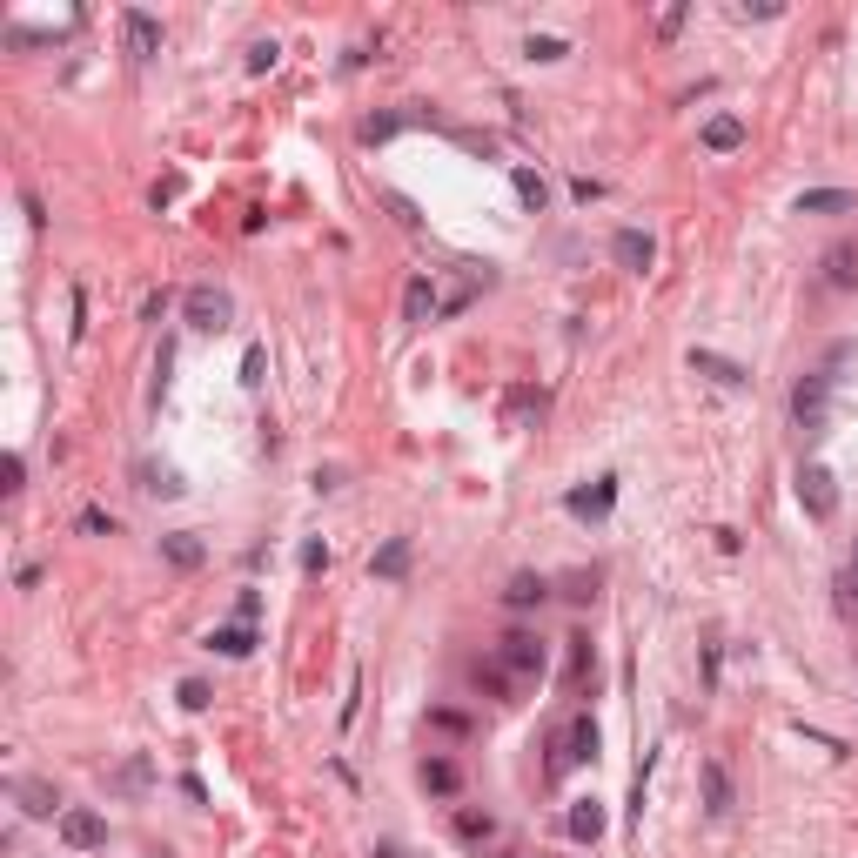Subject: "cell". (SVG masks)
<instances>
[{"instance_id":"obj_1","label":"cell","mask_w":858,"mask_h":858,"mask_svg":"<svg viewBox=\"0 0 858 858\" xmlns=\"http://www.w3.org/2000/svg\"><path fill=\"white\" fill-rule=\"evenodd\" d=\"M832 376H825V369H805V376H798V383H791V423H798V436H805V443H818V436H825V416H832Z\"/></svg>"},{"instance_id":"obj_2","label":"cell","mask_w":858,"mask_h":858,"mask_svg":"<svg viewBox=\"0 0 858 858\" xmlns=\"http://www.w3.org/2000/svg\"><path fill=\"white\" fill-rule=\"evenodd\" d=\"M597 751H604V731H597V718H570L557 738H550V778H564V771L577 765H597Z\"/></svg>"},{"instance_id":"obj_3","label":"cell","mask_w":858,"mask_h":858,"mask_svg":"<svg viewBox=\"0 0 858 858\" xmlns=\"http://www.w3.org/2000/svg\"><path fill=\"white\" fill-rule=\"evenodd\" d=\"M490 664H497V671H503L510 684H530V678H543L550 651H543V637H537V631H503V637H497V657H490Z\"/></svg>"},{"instance_id":"obj_4","label":"cell","mask_w":858,"mask_h":858,"mask_svg":"<svg viewBox=\"0 0 858 858\" xmlns=\"http://www.w3.org/2000/svg\"><path fill=\"white\" fill-rule=\"evenodd\" d=\"M181 322H188L195 336H222L228 322H235V302H228V289H215V282H195V289L181 295Z\"/></svg>"},{"instance_id":"obj_5","label":"cell","mask_w":858,"mask_h":858,"mask_svg":"<svg viewBox=\"0 0 858 858\" xmlns=\"http://www.w3.org/2000/svg\"><path fill=\"white\" fill-rule=\"evenodd\" d=\"M798 510L812 523H832L838 517V476L825 463H798Z\"/></svg>"},{"instance_id":"obj_6","label":"cell","mask_w":858,"mask_h":858,"mask_svg":"<svg viewBox=\"0 0 858 858\" xmlns=\"http://www.w3.org/2000/svg\"><path fill=\"white\" fill-rule=\"evenodd\" d=\"M54 832H61L68 852H101V845H108V818L88 812V805H68V812L54 818Z\"/></svg>"},{"instance_id":"obj_7","label":"cell","mask_w":858,"mask_h":858,"mask_svg":"<svg viewBox=\"0 0 858 858\" xmlns=\"http://www.w3.org/2000/svg\"><path fill=\"white\" fill-rule=\"evenodd\" d=\"M7 798H14L27 818H61L68 812L61 791H54V778H7Z\"/></svg>"},{"instance_id":"obj_8","label":"cell","mask_w":858,"mask_h":858,"mask_svg":"<svg viewBox=\"0 0 858 858\" xmlns=\"http://www.w3.org/2000/svg\"><path fill=\"white\" fill-rule=\"evenodd\" d=\"M818 282L832 295H852L858 289V242H832V249L818 255Z\"/></svg>"},{"instance_id":"obj_9","label":"cell","mask_w":858,"mask_h":858,"mask_svg":"<svg viewBox=\"0 0 858 858\" xmlns=\"http://www.w3.org/2000/svg\"><path fill=\"white\" fill-rule=\"evenodd\" d=\"M121 41H128L135 61H155L161 54V21L148 14V7H121Z\"/></svg>"},{"instance_id":"obj_10","label":"cell","mask_w":858,"mask_h":858,"mask_svg":"<svg viewBox=\"0 0 858 858\" xmlns=\"http://www.w3.org/2000/svg\"><path fill=\"white\" fill-rule=\"evenodd\" d=\"M610 262H617V269H631V275H644L657 262V242L644 235V228H617V235H610Z\"/></svg>"},{"instance_id":"obj_11","label":"cell","mask_w":858,"mask_h":858,"mask_svg":"<svg viewBox=\"0 0 858 858\" xmlns=\"http://www.w3.org/2000/svg\"><path fill=\"white\" fill-rule=\"evenodd\" d=\"M564 832L577 838V845H597V838L610 832V812H604V798H577L564 812Z\"/></svg>"},{"instance_id":"obj_12","label":"cell","mask_w":858,"mask_h":858,"mask_svg":"<svg viewBox=\"0 0 858 858\" xmlns=\"http://www.w3.org/2000/svg\"><path fill=\"white\" fill-rule=\"evenodd\" d=\"M443 316V295H436V282L429 275H409V289H403V322L409 329H423V322Z\"/></svg>"},{"instance_id":"obj_13","label":"cell","mask_w":858,"mask_h":858,"mask_svg":"<svg viewBox=\"0 0 858 858\" xmlns=\"http://www.w3.org/2000/svg\"><path fill=\"white\" fill-rule=\"evenodd\" d=\"M698 785H704V812L724 818L731 805H738V791H731V771H724V758H704L698 765Z\"/></svg>"},{"instance_id":"obj_14","label":"cell","mask_w":858,"mask_h":858,"mask_svg":"<svg viewBox=\"0 0 858 858\" xmlns=\"http://www.w3.org/2000/svg\"><path fill=\"white\" fill-rule=\"evenodd\" d=\"M691 369H698V376H711V383H724V389H751V369L745 362H731V356H718V349H691Z\"/></svg>"},{"instance_id":"obj_15","label":"cell","mask_w":858,"mask_h":858,"mask_svg":"<svg viewBox=\"0 0 858 858\" xmlns=\"http://www.w3.org/2000/svg\"><path fill=\"white\" fill-rule=\"evenodd\" d=\"M564 510L570 517H610V510H617V476H597L590 490H570Z\"/></svg>"},{"instance_id":"obj_16","label":"cell","mask_w":858,"mask_h":858,"mask_svg":"<svg viewBox=\"0 0 858 858\" xmlns=\"http://www.w3.org/2000/svg\"><path fill=\"white\" fill-rule=\"evenodd\" d=\"M161 564H168V570H202L208 564V543L195 537V530H168V537H161Z\"/></svg>"},{"instance_id":"obj_17","label":"cell","mask_w":858,"mask_h":858,"mask_svg":"<svg viewBox=\"0 0 858 858\" xmlns=\"http://www.w3.org/2000/svg\"><path fill=\"white\" fill-rule=\"evenodd\" d=\"M262 637H255V624H215V631L202 637V651H215V657H249Z\"/></svg>"},{"instance_id":"obj_18","label":"cell","mask_w":858,"mask_h":858,"mask_svg":"<svg viewBox=\"0 0 858 858\" xmlns=\"http://www.w3.org/2000/svg\"><path fill=\"white\" fill-rule=\"evenodd\" d=\"M409 557H416V550H409V537H389L383 550L369 557V577H383V584H403V577H409Z\"/></svg>"},{"instance_id":"obj_19","label":"cell","mask_w":858,"mask_h":858,"mask_svg":"<svg viewBox=\"0 0 858 858\" xmlns=\"http://www.w3.org/2000/svg\"><path fill=\"white\" fill-rule=\"evenodd\" d=\"M852 208H858L852 188H805L798 195V215H852Z\"/></svg>"},{"instance_id":"obj_20","label":"cell","mask_w":858,"mask_h":858,"mask_svg":"<svg viewBox=\"0 0 858 858\" xmlns=\"http://www.w3.org/2000/svg\"><path fill=\"white\" fill-rule=\"evenodd\" d=\"M543 597H550V584H543L537 570H517V577L503 584V604L510 610H543Z\"/></svg>"},{"instance_id":"obj_21","label":"cell","mask_w":858,"mask_h":858,"mask_svg":"<svg viewBox=\"0 0 858 858\" xmlns=\"http://www.w3.org/2000/svg\"><path fill=\"white\" fill-rule=\"evenodd\" d=\"M704 148H711V155L745 148V121H738V114H711V121H704Z\"/></svg>"},{"instance_id":"obj_22","label":"cell","mask_w":858,"mask_h":858,"mask_svg":"<svg viewBox=\"0 0 858 858\" xmlns=\"http://www.w3.org/2000/svg\"><path fill=\"white\" fill-rule=\"evenodd\" d=\"M510 188H517V202L530 208V215H543V208H550V181H543L537 168H523V161L510 168Z\"/></svg>"},{"instance_id":"obj_23","label":"cell","mask_w":858,"mask_h":858,"mask_svg":"<svg viewBox=\"0 0 858 858\" xmlns=\"http://www.w3.org/2000/svg\"><path fill=\"white\" fill-rule=\"evenodd\" d=\"M135 476H141V490H148V497H181V490H188L175 463H135Z\"/></svg>"},{"instance_id":"obj_24","label":"cell","mask_w":858,"mask_h":858,"mask_svg":"<svg viewBox=\"0 0 858 858\" xmlns=\"http://www.w3.org/2000/svg\"><path fill=\"white\" fill-rule=\"evenodd\" d=\"M423 791H436V798H456V791H463V771H456L450 758H423Z\"/></svg>"},{"instance_id":"obj_25","label":"cell","mask_w":858,"mask_h":858,"mask_svg":"<svg viewBox=\"0 0 858 858\" xmlns=\"http://www.w3.org/2000/svg\"><path fill=\"white\" fill-rule=\"evenodd\" d=\"M456 838H463V845H483V838H497V818L463 805V812H456Z\"/></svg>"},{"instance_id":"obj_26","label":"cell","mask_w":858,"mask_h":858,"mask_svg":"<svg viewBox=\"0 0 858 858\" xmlns=\"http://www.w3.org/2000/svg\"><path fill=\"white\" fill-rule=\"evenodd\" d=\"M409 128V114H369L362 121V148H383V141H396Z\"/></svg>"},{"instance_id":"obj_27","label":"cell","mask_w":858,"mask_h":858,"mask_svg":"<svg viewBox=\"0 0 858 858\" xmlns=\"http://www.w3.org/2000/svg\"><path fill=\"white\" fill-rule=\"evenodd\" d=\"M262 383H269V349L249 342V349H242V389H262Z\"/></svg>"},{"instance_id":"obj_28","label":"cell","mask_w":858,"mask_h":858,"mask_svg":"<svg viewBox=\"0 0 858 858\" xmlns=\"http://www.w3.org/2000/svg\"><path fill=\"white\" fill-rule=\"evenodd\" d=\"M832 590H838V597H832L838 617H845V624H858V570H838V584H832Z\"/></svg>"},{"instance_id":"obj_29","label":"cell","mask_w":858,"mask_h":858,"mask_svg":"<svg viewBox=\"0 0 858 858\" xmlns=\"http://www.w3.org/2000/svg\"><path fill=\"white\" fill-rule=\"evenodd\" d=\"M570 54V41H557V34H530L523 41V61H564Z\"/></svg>"},{"instance_id":"obj_30","label":"cell","mask_w":858,"mask_h":858,"mask_svg":"<svg viewBox=\"0 0 858 858\" xmlns=\"http://www.w3.org/2000/svg\"><path fill=\"white\" fill-rule=\"evenodd\" d=\"M148 778H155V765H148V758H128V765L114 771V791H148Z\"/></svg>"},{"instance_id":"obj_31","label":"cell","mask_w":858,"mask_h":858,"mask_svg":"<svg viewBox=\"0 0 858 858\" xmlns=\"http://www.w3.org/2000/svg\"><path fill=\"white\" fill-rule=\"evenodd\" d=\"M175 698H181V711H208V704H215V691H208L202 678H181V691H175Z\"/></svg>"},{"instance_id":"obj_32","label":"cell","mask_w":858,"mask_h":858,"mask_svg":"<svg viewBox=\"0 0 858 858\" xmlns=\"http://www.w3.org/2000/svg\"><path fill=\"white\" fill-rule=\"evenodd\" d=\"M81 537H114V517L101 510V503H88V510H81Z\"/></svg>"},{"instance_id":"obj_33","label":"cell","mask_w":858,"mask_h":858,"mask_svg":"<svg viewBox=\"0 0 858 858\" xmlns=\"http://www.w3.org/2000/svg\"><path fill=\"white\" fill-rule=\"evenodd\" d=\"M302 570H309V577H322V570H329V543H322V537L302 543Z\"/></svg>"},{"instance_id":"obj_34","label":"cell","mask_w":858,"mask_h":858,"mask_svg":"<svg viewBox=\"0 0 858 858\" xmlns=\"http://www.w3.org/2000/svg\"><path fill=\"white\" fill-rule=\"evenodd\" d=\"M275 61H282V47H275V41H255L249 47V74H269Z\"/></svg>"},{"instance_id":"obj_35","label":"cell","mask_w":858,"mask_h":858,"mask_svg":"<svg viewBox=\"0 0 858 858\" xmlns=\"http://www.w3.org/2000/svg\"><path fill=\"white\" fill-rule=\"evenodd\" d=\"M429 724L450 731V738H470V718H463V711H429Z\"/></svg>"},{"instance_id":"obj_36","label":"cell","mask_w":858,"mask_h":858,"mask_svg":"<svg viewBox=\"0 0 858 858\" xmlns=\"http://www.w3.org/2000/svg\"><path fill=\"white\" fill-rule=\"evenodd\" d=\"M383 202L396 208V222H403V228H423V215H416V202H409V195H396V188H389Z\"/></svg>"},{"instance_id":"obj_37","label":"cell","mask_w":858,"mask_h":858,"mask_svg":"<svg viewBox=\"0 0 858 858\" xmlns=\"http://www.w3.org/2000/svg\"><path fill=\"white\" fill-rule=\"evenodd\" d=\"M255 617H262V590H242L235 597V624H255Z\"/></svg>"},{"instance_id":"obj_38","label":"cell","mask_w":858,"mask_h":858,"mask_svg":"<svg viewBox=\"0 0 858 858\" xmlns=\"http://www.w3.org/2000/svg\"><path fill=\"white\" fill-rule=\"evenodd\" d=\"M778 14H785L778 0H758V7H751V0H745V7H738V21H778Z\"/></svg>"},{"instance_id":"obj_39","label":"cell","mask_w":858,"mask_h":858,"mask_svg":"<svg viewBox=\"0 0 858 858\" xmlns=\"http://www.w3.org/2000/svg\"><path fill=\"white\" fill-rule=\"evenodd\" d=\"M570 604H590V597H597V577H584V570H577V577H570V590H564Z\"/></svg>"},{"instance_id":"obj_40","label":"cell","mask_w":858,"mask_h":858,"mask_svg":"<svg viewBox=\"0 0 858 858\" xmlns=\"http://www.w3.org/2000/svg\"><path fill=\"white\" fill-rule=\"evenodd\" d=\"M570 195H577V202H597V195H604V181H590V175H577V181H570Z\"/></svg>"},{"instance_id":"obj_41","label":"cell","mask_w":858,"mask_h":858,"mask_svg":"<svg viewBox=\"0 0 858 858\" xmlns=\"http://www.w3.org/2000/svg\"><path fill=\"white\" fill-rule=\"evenodd\" d=\"M684 14H691V7H664V21H657V34L671 41V34H678V27H684Z\"/></svg>"},{"instance_id":"obj_42","label":"cell","mask_w":858,"mask_h":858,"mask_svg":"<svg viewBox=\"0 0 858 858\" xmlns=\"http://www.w3.org/2000/svg\"><path fill=\"white\" fill-rule=\"evenodd\" d=\"M181 798H188V805H208V785H202V778H195V771L181 778Z\"/></svg>"},{"instance_id":"obj_43","label":"cell","mask_w":858,"mask_h":858,"mask_svg":"<svg viewBox=\"0 0 858 858\" xmlns=\"http://www.w3.org/2000/svg\"><path fill=\"white\" fill-rule=\"evenodd\" d=\"M161 309H168V289H155L148 302H141V322H161Z\"/></svg>"},{"instance_id":"obj_44","label":"cell","mask_w":858,"mask_h":858,"mask_svg":"<svg viewBox=\"0 0 858 858\" xmlns=\"http://www.w3.org/2000/svg\"><path fill=\"white\" fill-rule=\"evenodd\" d=\"M376 858H409V852L396 845V838H383V845H376Z\"/></svg>"},{"instance_id":"obj_45","label":"cell","mask_w":858,"mask_h":858,"mask_svg":"<svg viewBox=\"0 0 858 858\" xmlns=\"http://www.w3.org/2000/svg\"><path fill=\"white\" fill-rule=\"evenodd\" d=\"M845 570H858V543H852V564H845Z\"/></svg>"}]
</instances>
